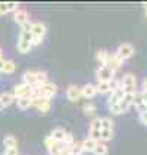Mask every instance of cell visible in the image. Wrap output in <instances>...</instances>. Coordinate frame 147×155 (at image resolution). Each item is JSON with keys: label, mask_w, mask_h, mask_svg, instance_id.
<instances>
[{"label": "cell", "mask_w": 147, "mask_h": 155, "mask_svg": "<svg viewBox=\"0 0 147 155\" xmlns=\"http://www.w3.org/2000/svg\"><path fill=\"white\" fill-rule=\"evenodd\" d=\"M33 38H34L33 32H24V31H21L19 38H18V43H16V48L19 50V53L24 54V53H28L33 48Z\"/></svg>", "instance_id": "6da1fadb"}, {"label": "cell", "mask_w": 147, "mask_h": 155, "mask_svg": "<svg viewBox=\"0 0 147 155\" xmlns=\"http://www.w3.org/2000/svg\"><path fill=\"white\" fill-rule=\"evenodd\" d=\"M121 88L125 94L137 92V76L134 73H125L121 79Z\"/></svg>", "instance_id": "7a4b0ae2"}, {"label": "cell", "mask_w": 147, "mask_h": 155, "mask_svg": "<svg viewBox=\"0 0 147 155\" xmlns=\"http://www.w3.org/2000/svg\"><path fill=\"white\" fill-rule=\"evenodd\" d=\"M44 145H46V148H47V151H49L50 155H61V152L63 151V148H65L63 142H56L50 135L46 136V139H44Z\"/></svg>", "instance_id": "3957f363"}, {"label": "cell", "mask_w": 147, "mask_h": 155, "mask_svg": "<svg viewBox=\"0 0 147 155\" xmlns=\"http://www.w3.org/2000/svg\"><path fill=\"white\" fill-rule=\"evenodd\" d=\"M134 51H135V48H134V45L131 43H122L118 47V50H116V56L124 61V60H127V59H130V57H132Z\"/></svg>", "instance_id": "277c9868"}, {"label": "cell", "mask_w": 147, "mask_h": 155, "mask_svg": "<svg viewBox=\"0 0 147 155\" xmlns=\"http://www.w3.org/2000/svg\"><path fill=\"white\" fill-rule=\"evenodd\" d=\"M113 78H115V73L109 69L107 66H99V69L96 70V79L97 82H110Z\"/></svg>", "instance_id": "5b68a950"}, {"label": "cell", "mask_w": 147, "mask_h": 155, "mask_svg": "<svg viewBox=\"0 0 147 155\" xmlns=\"http://www.w3.org/2000/svg\"><path fill=\"white\" fill-rule=\"evenodd\" d=\"M33 107L37 108L40 113L46 114V113L50 111V108H52V100H49V98H43V97H38V98H35L34 100Z\"/></svg>", "instance_id": "8992f818"}, {"label": "cell", "mask_w": 147, "mask_h": 155, "mask_svg": "<svg viewBox=\"0 0 147 155\" xmlns=\"http://www.w3.org/2000/svg\"><path fill=\"white\" fill-rule=\"evenodd\" d=\"M31 91H33V86L26 85L24 82H21V84H18L15 88H13V95L18 98H24V97H30L31 94Z\"/></svg>", "instance_id": "52a82bcc"}, {"label": "cell", "mask_w": 147, "mask_h": 155, "mask_svg": "<svg viewBox=\"0 0 147 155\" xmlns=\"http://www.w3.org/2000/svg\"><path fill=\"white\" fill-rule=\"evenodd\" d=\"M13 21L16 22L18 25H24V24H26V22H31L30 21V13L26 12L25 9H18L16 12H13Z\"/></svg>", "instance_id": "ba28073f"}, {"label": "cell", "mask_w": 147, "mask_h": 155, "mask_svg": "<svg viewBox=\"0 0 147 155\" xmlns=\"http://www.w3.org/2000/svg\"><path fill=\"white\" fill-rule=\"evenodd\" d=\"M122 63L124 61L116 56V53H113V54H109V59H107V63H106V66L109 68V69L112 70L113 73H116L118 70L121 69V66H122Z\"/></svg>", "instance_id": "9c48e42d"}, {"label": "cell", "mask_w": 147, "mask_h": 155, "mask_svg": "<svg viewBox=\"0 0 147 155\" xmlns=\"http://www.w3.org/2000/svg\"><path fill=\"white\" fill-rule=\"evenodd\" d=\"M134 97H135V92L124 95V98L119 101V110H121V113H127L131 108V105H134Z\"/></svg>", "instance_id": "30bf717a"}, {"label": "cell", "mask_w": 147, "mask_h": 155, "mask_svg": "<svg viewBox=\"0 0 147 155\" xmlns=\"http://www.w3.org/2000/svg\"><path fill=\"white\" fill-rule=\"evenodd\" d=\"M22 82L30 86H37L38 82H37V70H26L25 73L22 75Z\"/></svg>", "instance_id": "8fae6325"}, {"label": "cell", "mask_w": 147, "mask_h": 155, "mask_svg": "<svg viewBox=\"0 0 147 155\" xmlns=\"http://www.w3.org/2000/svg\"><path fill=\"white\" fill-rule=\"evenodd\" d=\"M33 35L34 37H38V38H44V35L47 32V26L44 25L43 22H40V21H34L33 22Z\"/></svg>", "instance_id": "7c38bea8"}, {"label": "cell", "mask_w": 147, "mask_h": 155, "mask_svg": "<svg viewBox=\"0 0 147 155\" xmlns=\"http://www.w3.org/2000/svg\"><path fill=\"white\" fill-rule=\"evenodd\" d=\"M66 97L69 101H78L82 95H81V88L77 85H69L66 88Z\"/></svg>", "instance_id": "4fadbf2b"}, {"label": "cell", "mask_w": 147, "mask_h": 155, "mask_svg": "<svg viewBox=\"0 0 147 155\" xmlns=\"http://www.w3.org/2000/svg\"><path fill=\"white\" fill-rule=\"evenodd\" d=\"M124 95H125L124 89H122V88H118V89H116V91H113L112 94H110V97L107 98V105H109V107H112V105L119 104V101L124 98Z\"/></svg>", "instance_id": "5bb4252c"}, {"label": "cell", "mask_w": 147, "mask_h": 155, "mask_svg": "<svg viewBox=\"0 0 147 155\" xmlns=\"http://www.w3.org/2000/svg\"><path fill=\"white\" fill-rule=\"evenodd\" d=\"M81 95L84 98H94L97 95V88H96L94 84H86V85L81 88Z\"/></svg>", "instance_id": "9a60e30c"}, {"label": "cell", "mask_w": 147, "mask_h": 155, "mask_svg": "<svg viewBox=\"0 0 147 155\" xmlns=\"http://www.w3.org/2000/svg\"><path fill=\"white\" fill-rule=\"evenodd\" d=\"M33 104H34V100L30 98V97H24V98H18L16 100V105L19 110H28V108L33 107Z\"/></svg>", "instance_id": "2e32d148"}, {"label": "cell", "mask_w": 147, "mask_h": 155, "mask_svg": "<svg viewBox=\"0 0 147 155\" xmlns=\"http://www.w3.org/2000/svg\"><path fill=\"white\" fill-rule=\"evenodd\" d=\"M19 9L18 3H0V15H6L9 12H16Z\"/></svg>", "instance_id": "e0dca14e"}, {"label": "cell", "mask_w": 147, "mask_h": 155, "mask_svg": "<svg viewBox=\"0 0 147 155\" xmlns=\"http://www.w3.org/2000/svg\"><path fill=\"white\" fill-rule=\"evenodd\" d=\"M50 136H52L56 142H63L65 140V136H66V130L63 129V127H54L52 130V133H50Z\"/></svg>", "instance_id": "ac0fdd59"}, {"label": "cell", "mask_w": 147, "mask_h": 155, "mask_svg": "<svg viewBox=\"0 0 147 155\" xmlns=\"http://www.w3.org/2000/svg\"><path fill=\"white\" fill-rule=\"evenodd\" d=\"M0 101L6 108L10 104H13V101H16V97L13 95V92H3V94H0Z\"/></svg>", "instance_id": "d6986e66"}, {"label": "cell", "mask_w": 147, "mask_h": 155, "mask_svg": "<svg viewBox=\"0 0 147 155\" xmlns=\"http://www.w3.org/2000/svg\"><path fill=\"white\" fill-rule=\"evenodd\" d=\"M3 145H5V149H13V148H18V140L13 135H6L3 138Z\"/></svg>", "instance_id": "ffe728a7"}, {"label": "cell", "mask_w": 147, "mask_h": 155, "mask_svg": "<svg viewBox=\"0 0 147 155\" xmlns=\"http://www.w3.org/2000/svg\"><path fill=\"white\" fill-rule=\"evenodd\" d=\"M96 59L99 61V64H100V68L102 66H106V63H107V59H109V53L106 48H100L97 54H96Z\"/></svg>", "instance_id": "44dd1931"}, {"label": "cell", "mask_w": 147, "mask_h": 155, "mask_svg": "<svg viewBox=\"0 0 147 155\" xmlns=\"http://www.w3.org/2000/svg\"><path fill=\"white\" fill-rule=\"evenodd\" d=\"M71 154L72 155H82L84 154V145L82 140H75L71 147Z\"/></svg>", "instance_id": "7402d4cb"}, {"label": "cell", "mask_w": 147, "mask_h": 155, "mask_svg": "<svg viewBox=\"0 0 147 155\" xmlns=\"http://www.w3.org/2000/svg\"><path fill=\"white\" fill-rule=\"evenodd\" d=\"M82 145H84V152H94L97 140H94V139H91V138H86L82 140Z\"/></svg>", "instance_id": "603a6c76"}, {"label": "cell", "mask_w": 147, "mask_h": 155, "mask_svg": "<svg viewBox=\"0 0 147 155\" xmlns=\"http://www.w3.org/2000/svg\"><path fill=\"white\" fill-rule=\"evenodd\" d=\"M107 152H109L107 145H106L104 142H102V140H99L97 145H96V148H94V152H93V154L94 155H107Z\"/></svg>", "instance_id": "cb8c5ba5"}, {"label": "cell", "mask_w": 147, "mask_h": 155, "mask_svg": "<svg viewBox=\"0 0 147 155\" xmlns=\"http://www.w3.org/2000/svg\"><path fill=\"white\" fill-rule=\"evenodd\" d=\"M15 70H16V64H15V61H13V60H5L3 69H2V72H3V73H8V75H10V73H13Z\"/></svg>", "instance_id": "d4e9b609"}, {"label": "cell", "mask_w": 147, "mask_h": 155, "mask_svg": "<svg viewBox=\"0 0 147 155\" xmlns=\"http://www.w3.org/2000/svg\"><path fill=\"white\" fill-rule=\"evenodd\" d=\"M96 88H97V94H107V92H110L109 82H97Z\"/></svg>", "instance_id": "484cf974"}, {"label": "cell", "mask_w": 147, "mask_h": 155, "mask_svg": "<svg viewBox=\"0 0 147 155\" xmlns=\"http://www.w3.org/2000/svg\"><path fill=\"white\" fill-rule=\"evenodd\" d=\"M100 123H102V129L113 130V120H112V117H102V119H100Z\"/></svg>", "instance_id": "4316f807"}, {"label": "cell", "mask_w": 147, "mask_h": 155, "mask_svg": "<svg viewBox=\"0 0 147 155\" xmlns=\"http://www.w3.org/2000/svg\"><path fill=\"white\" fill-rule=\"evenodd\" d=\"M112 138H113V130H106V129L100 130V140H102V142L112 140Z\"/></svg>", "instance_id": "83f0119b"}, {"label": "cell", "mask_w": 147, "mask_h": 155, "mask_svg": "<svg viewBox=\"0 0 147 155\" xmlns=\"http://www.w3.org/2000/svg\"><path fill=\"white\" fill-rule=\"evenodd\" d=\"M90 130H102V123H100V117H94L93 120L90 121Z\"/></svg>", "instance_id": "f1b7e54d"}, {"label": "cell", "mask_w": 147, "mask_h": 155, "mask_svg": "<svg viewBox=\"0 0 147 155\" xmlns=\"http://www.w3.org/2000/svg\"><path fill=\"white\" fill-rule=\"evenodd\" d=\"M82 108H84V113H86L87 116H93V114L96 113V105L94 104H86Z\"/></svg>", "instance_id": "f546056e"}, {"label": "cell", "mask_w": 147, "mask_h": 155, "mask_svg": "<svg viewBox=\"0 0 147 155\" xmlns=\"http://www.w3.org/2000/svg\"><path fill=\"white\" fill-rule=\"evenodd\" d=\"M88 138L94 139V140H100V130H90L88 132Z\"/></svg>", "instance_id": "4dcf8cb0"}, {"label": "cell", "mask_w": 147, "mask_h": 155, "mask_svg": "<svg viewBox=\"0 0 147 155\" xmlns=\"http://www.w3.org/2000/svg\"><path fill=\"white\" fill-rule=\"evenodd\" d=\"M138 117H140V121L144 124V126H147V111L144 113H138Z\"/></svg>", "instance_id": "1f68e13d"}, {"label": "cell", "mask_w": 147, "mask_h": 155, "mask_svg": "<svg viewBox=\"0 0 147 155\" xmlns=\"http://www.w3.org/2000/svg\"><path fill=\"white\" fill-rule=\"evenodd\" d=\"M3 155H18V148H13V149H5Z\"/></svg>", "instance_id": "d6a6232c"}, {"label": "cell", "mask_w": 147, "mask_h": 155, "mask_svg": "<svg viewBox=\"0 0 147 155\" xmlns=\"http://www.w3.org/2000/svg\"><path fill=\"white\" fill-rule=\"evenodd\" d=\"M41 41H43V38L34 37V38H33V47H34V45H38V44H41Z\"/></svg>", "instance_id": "836d02e7"}, {"label": "cell", "mask_w": 147, "mask_h": 155, "mask_svg": "<svg viewBox=\"0 0 147 155\" xmlns=\"http://www.w3.org/2000/svg\"><path fill=\"white\" fill-rule=\"evenodd\" d=\"M3 64H5V59H0V72L3 69Z\"/></svg>", "instance_id": "e575fe53"}, {"label": "cell", "mask_w": 147, "mask_h": 155, "mask_svg": "<svg viewBox=\"0 0 147 155\" xmlns=\"http://www.w3.org/2000/svg\"><path fill=\"white\" fill-rule=\"evenodd\" d=\"M3 108H5V105H3V104H2V101H0V111H2Z\"/></svg>", "instance_id": "d590c367"}, {"label": "cell", "mask_w": 147, "mask_h": 155, "mask_svg": "<svg viewBox=\"0 0 147 155\" xmlns=\"http://www.w3.org/2000/svg\"><path fill=\"white\" fill-rule=\"evenodd\" d=\"M146 9H147V6H146ZM146 18H147V10H146Z\"/></svg>", "instance_id": "8d00e7d4"}]
</instances>
